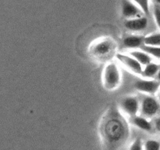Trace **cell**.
Here are the masks:
<instances>
[{
  "label": "cell",
  "instance_id": "10",
  "mask_svg": "<svg viewBox=\"0 0 160 150\" xmlns=\"http://www.w3.org/2000/svg\"><path fill=\"white\" fill-rule=\"evenodd\" d=\"M123 45L124 48L128 49L134 50L141 48L145 45V37L137 34H130L123 38Z\"/></svg>",
  "mask_w": 160,
  "mask_h": 150
},
{
  "label": "cell",
  "instance_id": "17",
  "mask_svg": "<svg viewBox=\"0 0 160 150\" xmlns=\"http://www.w3.org/2000/svg\"><path fill=\"white\" fill-rule=\"evenodd\" d=\"M144 148L146 150H159L160 142L155 139H148L144 143Z\"/></svg>",
  "mask_w": 160,
  "mask_h": 150
},
{
  "label": "cell",
  "instance_id": "21",
  "mask_svg": "<svg viewBox=\"0 0 160 150\" xmlns=\"http://www.w3.org/2000/svg\"><path fill=\"white\" fill-rule=\"evenodd\" d=\"M156 79H157V81H159L160 82V69H159V72H158V73H157V76H156Z\"/></svg>",
  "mask_w": 160,
  "mask_h": 150
},
{
  "label": "cell",
  "instance_id": "4",
  "mask_svg": "<svg viewBox=\"0 0 160 150\" xmlns=\"http://www.w3.org/2000/svg\"><path fill=\"white\" fill-rule=\"evenodd\" d=\"M114 43L111 39L102 38L95 42L91 48V52L98 59H106L114 51Z\"/></svg>",
  "mask_w": 160,
  "mask_h": 150
},
{
  "label": "cell",
  "instance_id": "1",
  "mask_svg": "<svg viewBox=\"0 0 160 150\" xmlns=\"http://www.w3.org/2000/svg\"><path fill=\"white\" fill-rule=\"evenodd\" d=\"M101 133L106 145L109 148H117L126 142L128 136L127 123L121 117L112 112L106 116L101 127Z\"/></svg>",
  "mask_w": 160,
  "mask_h": 150
},
{
  "label": "cell",
  "instance_id": "11",
  "mask_svg": "<svg viewBox=\"0 0 160 150\" xmlns=\"http://www.w3.org/2000/svg\"><path fill=\"white\" fill-rule=\"evenodd\" d=\"M131 124L142 131H151L153 128L152 123H151L147 117L142 115L131 117Z\"/></svg>",
  "mask_w": 160,
  "mask_h": 150
},
{
  "label": "cell",
  "instance_id": "22",
  "mask_svg": "<svg viewBox=\"0 0 160 150\" xmlns=\"http://www.w3.org/2000/svg\"><path fill=\"white\" fill-rule=\"evenodd\" d=\"M158 99H159L160 102V88H159V92H158Z\"/></svg>",
  "mask_w": 160,
  "mask_h": 150
},
{
  "label": "cell",
  "instance_id": "18",
  "mask_svg": "<svg viewBox=\"0 0 160 150\" xmlns=\"http://www.w3.org/2000/svg\"><path fill=\"white\" fill-rule=\"evenodd\" d=\"M153 16H154L155 21L156 25L160 29V6L158 4H155L153 7Z\"/></svg>",
  "mask_w": 160,
  "mask_h": 150
},
{
  "label": "cell",
  "instance_id": "20",
  "mask_svg": "<svg viewBox=\"0 0 160 150\" xmlns=\"http://www.w3.org/2000/svg\"><path fill=\"white\" fill-rule=\"evenodd\" d=\"M153 127L156 128V130L157 131L160 132V116L155 118V120H153Z\"/></svg>",
  "mask_w": 160,
  "mask_h": 150
},
{
  "label": "cell",
  "instance_id": "9",
  "mask_svg": "<svg viewBox=\"0 0 160 150\" xmlns=\"http://www.w3.org/2000/svg\"><path fill=\"white\" fill-rule=\"evenodd\" d=\"M148 23V19L143 16L136 18L126 19L124 21V27L131 31H142L146 29Z\"/></svg>",
  "mask_w": 160,
  "mask_h": 150
},
{
  "label": "cell",
  "instance_id": "6",
  "mask_svg": "<svg viewBox=\"0 0 160 150\" xmlns=\"http://www.w3.org/2000/svg\"><path fill=\"white\" fill-rule=\"evenodd\" d=\"M122 14L126 19H132L143 17L142 9L132 0H123L121 4Z\"/></svg>",
  "mask_w": 160,
  "mask_h": 150
},
{
  "label": "cell",
  "instance_id": "15",
  "mask_svg": "<svg viewBox=\"0 0 160 150\" xmlns=\"http://www.w3.org/2000/svg\"><path fill=\"white\" fill-rule=\"evenodd\" d=\"M141 49L148 52L152 57L160 59V46H152V45H144L141 48Z\"/></svg>",
  "mask_w": 160,
  "mask_h": 150
},
{
  "label": "cell",
  "instance_id": "19",
  "mask_svg": "<svg viewBox=\"0 0 160 150\" xmlns=\"http://www.w3.org/2000/svg\"><path fill=\"white\" fill-rule=\"evenodd\" d=\"M144 148V143L141 138H136L130 146V149L132 150H141Z\"/></svg>",
  "mask_w": 160,
  "mask_h": 150
},
{
  "label": "cell",
  "instance_id": "7",
  "mask_svg": "<svg viewBox=\"0 0 160 150\" xmlns=\"http://www.w3.org/2000/svg\"><path fill=\"white\" fill-rule=\"evenodd\" d=\"M117 58L124 67H126L131 72L136 74H142V70H143L142 65L131 54L128 55L124 53H119L117 54Z\"/></svg>",
  "mask_w": 160,
  "mask_h": 150
},
{
  "label": "cell",
  "instance_id": "2",
  "mask_svg": "<svg viewBox=\"0 0 160 150\" xmlns=\"http://www.w3.org/2000/svg\"><path fill=\"white\" fill-rule=\"evenodd\" d=\"M103 83L106 89L113 90L120 83V72L115 62H109L106 67L103 73Z\"/></svg>",
  "mask_w": 160,
  "mask_h": 150
},
{
  "label": "cell",
  "instance_id": "5",
  "mask_svg": "<svg viewBox=\"0 0 160 150\" xmlns=\"http://www.w3.org/2000/svg\"><path fill=\"white\" fill-rule=\"evenodd\" d=\"M160 82L154 79H142L138 80L134 83V88L136 90L145 95H155L159 92Z\"/></svg>",
  "mask_w": 160,
  "mask_h": 150
},
{
  "label": "cell",
  "instance_id": "8",
  "mask_svg": "<svg viewBox=\"0 0 160 150\" xmlns=\"http://www.w3.org/2000/svg\"><path fill=\"white\" fill-rule=\"evenodd\" d=\"M122 110L129 117H134L140 111V102L135 96H127L120 102Z\"/></svg>",
  "mask_w": 160,
  "mask_h": 150
},
{
  "label": "cell",
  "instance_id": "23",
  "mask_svg": "<svg viewBox=\"0 0 160 150\" xmlns=\"http://www.w3.org/2000/svg\"><path fill=\"white\" fill-rule=\"evenodd\" d=\"M155 2H156V4L159 5L160 6V0H155Z\"/></svg>",
  "mask_w": 160,
  "mask_h": 150
},
{
  "label": "cell",
  "instance_id": "12",
  "mask_svg": "<svg viewBox=\"0 0 160 150\" xmlns=\"http://www.w3.org/2000/svg\"><path fill=\"white\" fill-rule=\"evenodd\" d=\"M130 54L132 56H134L142 66H145L147 64L150 63L152 62V56L148 52H146L142 49H134L131 52H130Z\"/></svg>",
  "mask_w": 160,
  "mask_h": 150
},
{
  "label": "cell",
  "instance_id": "13",
  "mask_svg": "<svg viewBox=\"0 0 160 150\" xmlns=\"http://www.w3.org/2000/svg\"><path fill=\"white\" fill-rule=\"evenodd\" d=\"M160 67L159 64H156L155 62H150L145 66V68L142 70V77L145 78H149V79H153L157 76V73L159 72Z\"/></svg>",
  "mask_w": 160,
  "mask_h": 150
},
{
  "label": "cell",
  "instance_id": "3",
  "mask_svg": "<svg viewBox=\"0 0 160 150\" xmlns=\"http://www.w3.org/2000/svg\"><path fill=\"white\" fill-rule=\"evenodd\" d=\"M160 110V102L158 98H155L152 95H146L142 98L140 103L141 115L152 118L159 113Z\"/></svg>",
  "mask_w": 160,
  "mask_h": 150
},
{
  "label": "cell",
  "instance_id": "16",
  "mask_svg": "<svg viewBox=\"0 0 160 150\" xmlns=\"http://www.w3.org/2000/svg\"><path fill=\"white\" fill-rule=\"evenodd\" d=\"M136 3L145 15H148L150 12V0H132Z\"/></svg>",
  "mask_w": 160,
  "mask_h": 150
},
{
  "label": "cell",
  "instance_id": "14",
  "mask_svg": "<svg viewBox=\"0 0 160 150\" xmlns=\"http://www.w3.org/2000/svg\"><path fill=\"white\" fill-rule=\"evenodd\" d=\"M145 45L160 46V32L152 33L145 37Z\"/></svg>",
  "mask_w": 160,
  "mask_h": 150
}]
</instances>
